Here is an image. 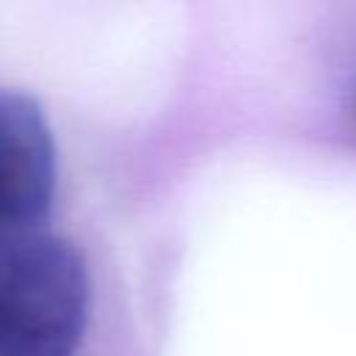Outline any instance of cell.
Returning a JSON list of instances; mask_svg holds the SVG:
<instances>
[{
	"label": "cell",
	"instance_id": "2",
	"mask_svg": "<svg viewBox=\"0 0 356 356\" xmlns=\"http://www.w3.org/2000/svg\"><path fill=\"white\" fill-rule=\"evenodd\" d=\"M56 195V145L42 106L22 92L0 95V234L33 231Z\"/></svg>",
	"mask_w": 356,
	"mask_h": 356
},
{
	"label": "cell",
	"instance_id": "1",
	"mask_svg": "<svg viewBox=\"0 0 356 356\" xmlns=\"http://www.w3.org/2000/svg\"><path fill=\"white\" fill-rule=\"evenodd\" d=\"M89 317L81 253L61 236L0 234V356H72Z\"/></svg>",
	"mask_w": 356,
	"mask_h": 356
}]
</instances>
